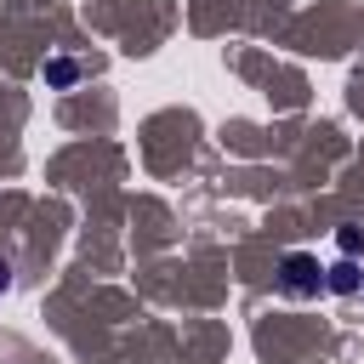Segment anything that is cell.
Returning <instances> with one entry per match:
<instances>
[{
	"label": "cell",
	"mask_w": 364,
	"mask_h": 364,
	"mask_svg": "<svg viewBox=\"0 0 364 364\" xmlns=\"http://www.w3.org/2000/svg\"><path fill=\"white\" fill-rule=\"evenodd\" d=\"M279 284H284L290 296H318V290H324V267H318L307 250H290V256L279 262Z\"/></svg>",
	"instance_id": "obj_1"
},
{
	"label": "cell",
	"mask_w": 364,
	"mask_h": 364,
	"mask_svg": "<svg viewBox=\"0 0 364 364\" xmlns=\"http://www.w3.org/2000/svg\"><path fill=\"white\" fill-rule=\"evenodd\" d=\"M358 284H364V273H358L353 256H341L336 267H324V290H336V296H358Z\"/></svg>",
	"instance_id": "obj_2"
},
{
	"label": "cell",
	"mask_w": 364,
	"mask_h": 364,
	"mask_svg": "<svg viewBox=\"0 0 364 364\" xmlns=\"http://www.w3.org/2000/svg\"><path fill=\"white\" fill-rule=\"evenodd\" d=\"M74 80H80V63H74V57H51V63H46V85L63 91V85H74Z\"/></svg>",
	"instance_id": "obj_3"
},
{
	"label": "cell",
	"mask_w": 364,
	"mask_h": 364,
	"mask_svg": "<svg viewBox=\"0 0 364 364\" xmlns=\"http://www.w3.org/2000/svg\"><path fill=\"white\" fill-rule=\"evenodd\" d=\"M358 245H364V239H358V228H341V250H347V256H358Z\"/></svg>",
	"instance_id": "obj_4"
},
{
	"label": "cell",
	"mask_w": 364,
	"mask_h": 364,
	"mask_svg": "<svg viewBox=\"0 0 364 364\" xmlns=\"http://www.w3.org/2000/svg\"><path fill=\"white\" fill-rule=\"evenodd\" d=\"M11 290V262H0V296Z\"/></svg>",
	"instance_id": "obj_5"
}]
</instances>
